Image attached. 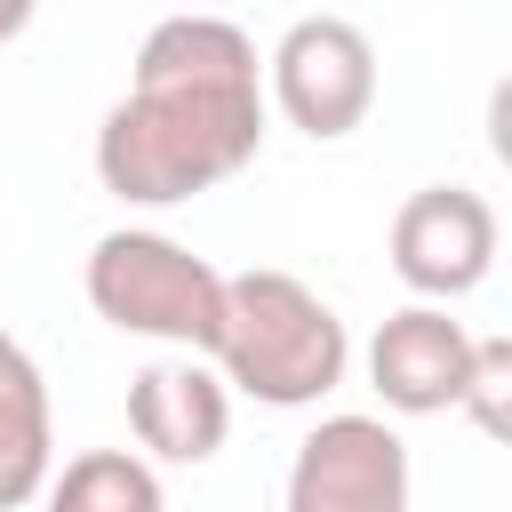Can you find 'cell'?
Wrapping results in <instances>:
<instances>
[{"label": "cell", "instance_id": "6da1fadb", "mask_svg": "<svg viewBox=\"0 0 512 512\" xmlns=\"http://www.w3.org/2000/svg\"><path fill=\"white\" fill-rule=\"evenodd\" d=\"M272 88L256 40L216 8H176L144 32L128 96L96 128V184L128 208H176L232 184L264 152Z\"/></svg>", "mask_w": 512, "mask_h": 512}, {"label": "cell", "instance_id": "7a4b0ae2", "mask_svg": "<svg viewBox=\"0 0 512 512\" xmlns=\"http://www.w3.org/2000/svg\"><path fill=\"white\" fill-rule=\"evenodd\" d=\"M208 360L256 408H320L352 368V336L320 288L256 264V272H224V328Z\"/></svg>", "mask_w": 512, "mask_h": 512}, {"label": "cell", "instance_id": "3957f363", "mask_svg": "<svg viewBox=\"0 0 512 512\" xmlns=\"http://www.w3.org/2000/svg\"><path fill=\"white\" fill-rule=\"evenodd\" d=\"M96 320H112L120 336H152V344H176V352H216V328H224V272L208 256H192L184 240L168 232H144V224H120L88 248V272H80Z\"/></svg>", "mask_w": 512, "mask_h": 512}, {"label": "cell", "instance_id": "277c9868", "mask_svg": "<svg viewBox=\"0 0 512 512\" xmlns=\"http://www.w3.org/2000/svg\"><path fill=\"white\" fill-rule=\"evenodd\" d=\"M264 88L288 128H304L312 144H336L376 104V40L352 16H296L264 56Z\"/></svg>", "mask_w": 512, "mask_h": 512}, {"label": "cell", "instance_id": "5b68a950", "mask_svg": "<svg viewBox=\"0 0 512 512\" xmlns=\"http://www.w3.org/2000/svg\"><path fill=\"white\" fill-rule=\"evenodd\" d=\"M288 512H408V440L384 416H320L288 456Z\"/></svg>", "mask_w": 512, "mask_h": 512}, {"label": "cell", "instance_id": "8992f818", "mask_svg": "<svg viewBox=\"0 0 512 512\" xmlns=\"http://www.w3.org/2000/svg\"><path fill=\"white\" fill-rule=\"evenodd\" d=\"M496 264V208L464 184H424L392 208V272L424 304H456Z\"/></svg>", "mask_w": 512, "mask_h": 512}, {"label": "cell", "instance_id": "52a82bcc", "mask_svg": "<svg viewBox=\"0 0 512 512\" xmlns=\"http://www.w3.org/2000/svg\"><path fill=\"white\" fill-rule=\"evenodd\" d=\"M472 344L464 320H448V304H408L368 336V384L392 416H440L464 408L472 384Z\"/></svg>", "mask_w": 512, "mask_h": 512}, {"label": "cell", "instance_id": "ba28073f", "mask_svg": "<svg viewBox=\"0 0 512 512\" xmlns=\"http://www.w3.org/2000/svg\"><path fill=\"white\" fill-rule=\"evenodd\" d=\"M128 432L160 456V464H208L232 432V384L224 368H208V352H176L136 368L128 384Z\"/></svg>", "mask_w": 512, "mask_h": 512}, {"label": "cell", "instance_id": "9c48e42d", "mask_svg": "<svg viewBox=\"0 0 512 512\" xmlns=\"http://www.w3.org/2000/svg\"><path fill=\"white\" fill-rule=\"evenodd\" d=\"M56 480V424L32 352L0 328V512H24Z\"/></svg>", "mask_w": 512, "mask_h": 512}, {"label": "cell", "instance_id": "30bf717a", "mask_svg": "<svg viewBox=\"0 0 512 512\" xmlns=\"http://www.w3.org/2000/svg\"><path fill=\"white\" fill-rule=\"evenodd\" d=\"M48 512H168V496L136 448H88L48 480Z\"/></svg>", "mask_w": 512, "mask_h": 512}, {"label": "cell", "instance_id": "8fae6325", "mask_svg": "<svg viewBox=\"0 0 512 512\" xmlns=\"http://www.w3.org/2000/svg\"><path fill=\"white\" fill-rule=\"evenodd\" d=\"M464 416H472L496 448H512V336H480V344H472Z\"/></svg>", "mask_w": 512, "mask_h": 512}, {"label": "cell", "instance_id": "7c38bea8", "mask_svg": "<svg viewBox=\"0 0 512 512\" xmlns=\"http://www.w3.org/2000/svg\"><path fill=\"white\" fill-rule=\"evenodd\" d=\"M488 152H496V168H512V72L488 88Z\"/></svg>", "mask_w": 512, "mask_h": 512}, {"label": "cell", "instance_id": "4fadbf2b", "mask_svg": "<svg viewBox=\"0 0 512 512\" xmlns=\"http://www.w3.org/2000/svg\"><path fill=\"white\" fill-rule=\"evenodd\" d=\"M32 16H40V0H0V48H8V40H16Z\"/></svg>", "mask_w": 512, "mask_h": 512}]
</instances>
